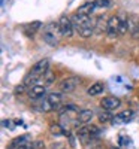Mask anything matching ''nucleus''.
<instances>
[{
    "instance_id": "1",
    "label": "nucleus",
    "mask_w": 139,
    "mask_h": 149,
    "mask_svg": "<svg viewBox=\"0 0 139 149\" xmlns=\"http://www.w3.org/2000/svg\"><path fill=\"white\" fill-rule=\"evenodd\" d=\"M70 18H72V22H73L75 33L79 34L81 37H84V39L91 37L93 33L96 31V21H93L90 17L81 15L78 12H75Z\"/></svg>"
},
{
    "instance_id": "2",
    "label": "nucleus",
    "mask_w": 139,
    "mask_h": 149,
    "mask_svg": "<svg viewBox=\"0 0 139 149\" xmlns=\"http://www.w3.org/2000/svg\"><path fill=\"white\" fill-rule=\"evenodd\" d=\"M48 69H49V60L48 58L39 60L36 64H33L32 70L26 74V78H24V84H26L27 86L37 85V81H39L44 74L46 73Z\"/></svg>"
},
{
    "instance_id": "3",
    "label": "nucleus",
    "mask_w": 139,
    "mask_h": 149,
    "mask_svg": "<svg viewBox=\"0 0 139 149\" xmlns=\"http://www.w3.org/2000/svg\"><path fill=\"white\" fill-rule=\"evenodd\" d=\"M42 37H44V42L49 46H57L60 43V37H61V33H60V27H58V22H49L44 27V33H42Z\"/></svg>"
},
{
    "instance_id": "4",
    "label": "nucleus",
    "mask_w": 139,
    "mask_h": 149,
    "mask_svg": "<svg viewBox=\"0 0 139 149\" xmlns=\"http://www.w3.org/2000/svg\"><path fill=\"white\" fill-rule=\"evenodd\" d=\"M58 22V27H60V33L63 37H72L73 33H75V29H73V22H72V18H69L67 15H61L60 19L57 21Z\"/></svg>"
},
{
    "instance_id": "5",
    "label": "nucleus",
    "mask_w": 139,
    "mask_h": 149,
    "mask_svg": "<svg viewBox=\"0 0 139 149\" xmlns=\"http://www.w3.org/2000/svg\"><path fill=\"white\" fill-rule=\"evenodd\" d=\"M120 26H121V18L118 15H112L106 21V33L111 39L120 36Z\"/></svg>"
},
{
    "instance_id": "6",
    "label": "nucleus",
    "mask_w": 139,
    "mask_h": 149,
    "mask_svg": "<svg viewBox=\"0 0 139 149\" xmlns=\"http://www.w3.org/2000/svg\"><path fill=\"white\" fill-rule=\"evenodd\" d=\"M79 84H81V79L78 76L66 78V79H63L60 82V91L61 93H73L79 86Z\"/></svg>"
},
{
    "instance_id": "7",
    "label": "nucleus",
    "mask_w": 139,
    "mask_h": 149,
    "mask_svg": "<svg viewBox=\"0 0 139 149\" xmlns=\"http://www.w3.org/2000/svg\"><path fill=\"white\" fill-rule=\"evenodd\" d=\"M100 106H102L105 110H115L121 106V100L118 97H114V95H109V97H103L102 102H100Z\"/></svg>"
},
{
    "instance_id": "8",
    "label": "nucleus",
    "mask_w": 139,
    "mask_h": 149,
    "mask_svg": "<svg viewBox=\"0 0 139 149\" xmlns=\"http://www.w3.org/2000/svg\"><path fill=\"white\" fill-rule=\"evenodd\" d=\"M45 93H46L45 85H33L27 91V94L32 100H42V98H45Z\"/></svg>"
},
{
    "instance_id": "9",
    "label": "nucleus",
    "mask_w": 139,
    "mask_h": 149,
    "mask_svg": "<svg viewBox=\"0 0 139 149\" xmlns=\"http://www.w3.org/2000/svg\"><path fill=\"white\" fill-rule=\"evenodd\" d=\"M133 116H135V112L133 110H123V112H120L118 115H115L112 118V122L114 124H126V122H130L132 119H133Z\"/></svg>"
},
{
    "instance_id": "10",
    "label": "nucleus",
    "mask_w": 139,
    "mask_h": 149,
    "mask_svg": "<svg viewBox=\"0 0 139 149\" xmlns=\"http://www.w3.org/2000/svg\"><path fill=\"white\" fill-rule=\"evenodd\" d=\"M78 139L82 145H88L93 139V136H91V131H90V127H79L78 130Z\"/></svg>"
},
{
    "instance_id": "11",
    "label": "nucleus",
    "mask_w": 139,
    "mask_h": 149,
    "mask_svg": "<svg viewBox=\"0 0 139 149\" xmlns=\"http://www.w3.org/2000/svg\"><path fill=\"white\" fill-rule=\"evenodd\" d=\"M45 98H46V102L54 107V110L55 109H60V104H61V100H63L61 93H49Z\"/></svg>"
},
{
    "instance_id": "12",
    "label": "nucleus",
    "mask_w": 139,
    "mask_h": 149,
    "mask_svg": "<svg viewBox=\"0 0 139 149\" xmlns=\"http://www.w3.org/2000/svg\"><path fill=\"white\" fill-rule=\"evenodd\" d=\"M94 9H97V8L94 6V2H87V3H84L82 6H79L77 12H78V14H81V15L90 17L93 12H94Z\"/></svg>"
},
{
    "instance_id": "13",
    "label": "nucleus",
    "mask_w": 139,
    "mask_h": 149,
    "mask_svg": "<svg viewBox=\"0 0 139 149\" xmlns=\"http://www.w3.org/2000/svg\"><path fill=\"white\" fill-rule=\"evenodd\" d=\"M91 118H93V110L84 109V110L79 112V115H78V122L84 125V124H88V122H90Z\"/></svg>"
},
{
    "instance_id": "14",
    "label": "nucleus",
    "mask_w": 139,
    "mask_h": 149,
    "mask_svg": "<svg viewBox=\"0 0 139 149\" xmlns=\"http://www.w3.org/2000/svg\"><path fill=\"white\" fill-rule=\"evenodd\" d=\"M103 91H105V85L102 82H94L90 88L87 90L88 95H99L100 93H103Z\"/></svg>"
},
{
    "instance_id": "15",
    "label": "nucleus",
    "mask_w": 139,
    "mask_h": 149,
    "mask_svg": "<svg viewBox=\"0 0 139 149\" xmlns=\"http://www.w3.org/2000/svg\"><path fill=\"white\" fill-rule=\"evenodd\" d=\"M139 31V19L135 15L129 17V33H132L133 36H136Z\"/></svg>"
},
{
    "instance_id": "16",
    "label": "nucleus",
    "mask_w": 139,
    "mask_h": 149,
    "mask_svg": "<svg viewBox=\"0 0 139 149\" xmlns=\"http://www.w3.org/2000/svg\"><path fill=\"white\" fill-rule=\"evenodd\" d=\"M49 131H51V134L53 136H63V134H69V131L63 127V125H60V124H53L51 127H49Z\"/></svg>"
},
{
    "instance_id": "17",
    "label": "nucleus",
    "mask_w": 139,
    "mask_h": 149,
    "mask_svg": "<svg viewBox=\"0 0 139 149\" xmlns=\"http://www.w3.org/2000/svg\"><path fill=\"white\" fill-rule=\"evenodd\" d=\"M41 27H42V22L41 21H34V22L29 24V26H26V34L27 36H34V33Z\"/></svg>"
},
{
    "instance_id": "18",
    "label": "nucleus",
    "mask_w": 139,
    "mask_h": 149,
    "mask_svg": "<svg viewBox=\"0 0 139 149\" xmlns=\"http://www.w3.org/2000/svg\"><path fill=\"white\" fill-rule=\"evenodd\" d=\"M42 78H44V85H45V86L51 85V84L54 82V79H55V78H54V73H53V70H51V69H48V70H46V73L44 74Z\"/></svg>"
},
{
    "instance_id": "19",
    "label": "nucleus",
    "mask_w": 139,
    "mask_h": 149,
    "mask_svg": "<svg viewBox=\"0 0 139 149\" xmlns=\"http://www.w3.org/2000/svg\"><path fill=\"white\" fill-rule=\"evenodd\" d=\"M94 6L97 9H106L112 6V2L111 0H94Z\"/></svg>"
},
{
    "instance_id": "20",
    "label": "nucleus",
    "mask_w": 139,
    "mask_h": 149,
    "mask_svg": "<svg viewBox=\"0 0 139 149\" xmlns=\"http://www.w3.org/2000/svg\"><path fill=\"white\" fill-rule=\"evenodd\" d=\"M126 33H129V18H123L120 26V36H124Z\"/></svg>"
},
{
    "instance_id": "21",
    "label": "nucleus",
    "mask_w": 139,
    "mask_h": 149,
    "mask_svg": "<svg viewBox=\"0 0 139 149\" xmlns=\"http://www.w3.org/2000/svg\"><path fill=\"white\" fill-rule=\"evenodd\" d=\"M27 91H29V90H27V85L24 84V82H22L21 85L15 86V94H17V95H18V94L21 95V94H24V93H27Z\"/></svg>"
},
{
    "instance_id": "22",
    "label": "nucleus",
    "mask_w": 139,
    "mask_h": 149,
    "mask_svg": "<svg viewBox=\"0 0 139 149\" xmlns=\"http://www.w3.org/2000/svg\"><path fill=\"white\" fill-rule=\"evenodd\" d=\"M112 115H109V113H100V116H99V119H100V122H109V121H112Z\"/></svg>"
},
{
    "instance_id": "23",
    "label": "nucleus",
    "mask_w": 139,
    "mask_h": 149,
    "mask_svg": "<svg viewBox=\"0 0 139 149\" xmlns=\"http://www.w3.org/2000/svg\"><path fill=\"white\" fill-rule=\"evenodd\" d=\"M33 145H34V149H46L42 140H34V142H33Z\"/></svg>"
},
{
    "instance_id": "24",
    "label": "nucleus",
    "mask_w": 139,
    "mask_h": 149,
    "mask_svg": "<svg viewBox=\"0 0 139 149\" xmlns=\"http://www.w3.org/2000/svg\"><path fill=\"white\" fill-rule=\"evenodd\" d=\"M51 149H66V148H65V145H61V143H53Z\"/></svg>"
}]
</instances>
